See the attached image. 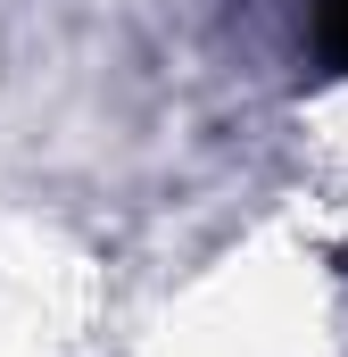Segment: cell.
Returning <instances> with one entry per match:
<instances>
[{
    "instance_id": "1",
    "label": "cell",
    "mask_w": 348,
    "mask_h": 357,
    "mask_svg": "<svg viewBox=\"0 0 348 357\" xmlns=\"http://www.w3.org/2000/svg\"><path fill=\"white\" fill-rule=\"evenodd\" d=\"M324 50L332 67H348V0H324Z\"/></svg>"
}]
</instances>
